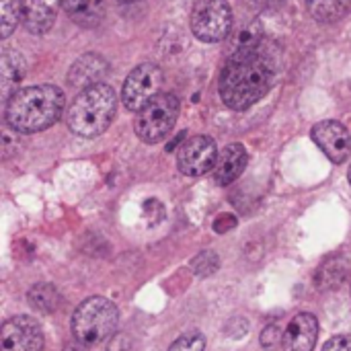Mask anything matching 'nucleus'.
<instances>
[{
  "label": "nucleus",
  "mask_w": 351,
  "mask_h": 351,
  "mask_svg": "<svg viewBox=\"0 0 351 351\" xmlns=\"http://www.w3.org/2000/svg\"><path fill=\"white\" fill-rule=\"evenodd\" d=\"M276 78V66L257 45L239 47L220 76V97L226 107L245 111L267 95Z\"/></svg>",
  "instance_id": "nucleus-1"
},
{
  "label": "nucleus",
  "mask_w": 351,
  "mask_h": 351,
  "mask_svg": "<svg viewBox=\"0 0 351 351\" xmlns=\"http://www.w3.org/2000/svg\"><path fill=\"white\" fill-rule=\"evenodd\" d=\"M64 103V90L53 84L27 86L8 97L4 117L12 132L35 134L60 119Z\"/></svg>",
  "instance_id": "nucleus-2"
},
{
  "label": "nucleus",
  "mask_w": 351,
  "mask_h": 351,
  "mask_svg": "<svg viewBox=\"0 0 351 351\" xmlns=\"http://www.w3.org/2000/svg\"><path fill=\"white\" fill-rule=\"evenodd\" d=\"M117 113V95L105 84H93L82 88V93L70 103L66 111V123L72 134L80 138H97L101 136Z\"/></svg>",
  "instance_id": "nucleus-3"
},
{
  "label": "nucleus",
  "mask_w": 351,
  "mask_h": 351,
  "mask_svg": "<svg viewBox=\"0 0 351 351\" xmlns=\"http://www.w3.org/2000/svg\"><path fill=\"white\" fill-rule=\"evenodd\" d=\"M119 313L117 306L101 296L86 298L72 317V333L76 341L84 346L101 343L111 337L117 329Z\"/></svg>",
  "instance_id": "nucleus-4"
},
{
  "label": "nucleus",
  "mask_w": 351,
  "mask_h": 351,
  "mask_svg": "<svg viewBox=\"0 0 351 351\" xmlns=\"http://www.w3.org/2000/svg\"><path fill=\"white\" fill-rule=\"evenodd\" d=\"M179 115V99L171 93H160L136 117V134L146 144L162 142L173 130Z\"/></svg>",
  "instance_id": "nucleus-5"
},
{
  "label": "nucleus",
  "mask_w": 351,
  "mask_h": 351,
  "mask_svg": "<svg viewBox=\"0 0 351 351\" xmlns=\"http://www.w3.org/2000/svg\"><path fill=\"white\" fill-rule=\"evenodd\" d=\"M232 27V10L226 0H202L191 14V31L204 43L222 41Z\"/></svg>",
  "instance_id": "nucleus-6"
},
{
  "label": "nucleus",
  "mask_w": 351,
  "mask_h": 351,
  "mask_svg": "<svg viewBox=\"0 0 351 351\" xmlns=\"http://www.w3.org/2000/svg\"><path fill=\"white\" fill-rule=\"evenodd\" d=\"M162 80L165 74L156 64H140L128 74L123 82V90H121L123 105L130 111L140 113L150 101H154L160 95Z\"/></svg>",
  "instance_id": "nucleus-7"
},
{
  "label": "nucleus",
  "mask_w": 351,
  "mask_h": 351,
  "mask_svg": "<svg viewBox=\"0 0 351 351\" xmlns=\"http://www.w3.org/2000/svg\"><path fill=\"white\" fill-rule=\"evenodd\" d=\"M218 162V148L210 136H193L181 144L177 152V167L187 177L210 173Z\"/></svg>",
  "instance_id": "nucleus-8"
},
{
  "label": "nucleus",
  "mask_w": 351,
  "mask_h": 351,
  "mask_svg": "<svg viewBox=\"0 0 351 351\" xmlns=\"http://www.w3.org/2000/svg\"><path fill=\"white\" fill-rule=\"evenodd\" d=\"M2 351H41L43 331L31 317H12L0 329Z\"/></svg>",
  "instance_id": "nucleus-9"
},
{
  "label": "nucleus",
  "mask_w": 351,
  "mask_h": 351,
  "mask_svg": "<svg viewBox=\"0 0 351 351\" xmlns=\"http://www.w3.org/2000/svg\"><path fill=\"white\" fill-rule=\"evenodd\" d=\"M311 136L331 162L341 165L350 158L351 136L348 128L339 121H321L313 128Z\"/></svg>",
  "instance_id": "nucleus-10"
},
{
  "label": "nucleus",
  "mask_w": 351,
  "mask_h": 351,
  "mask_svg": "<svg viewBox=\"0 0 351 351\" xmlns=\"http://www.w3.org/2000/svg\"><path fill=\"white\" fill-rule=\"evenodd\" d=\"M319 335V321L315 315H296L284 331V351H313Z\"/></svg>",
  "instance_id": "nucleus-11"
},
{
  "label": "nucleus",
  "mask_w": 351,
  "mask_h": 351,
  "mask_svg": "<svg viewBox=\"0 0 351 351\" xmlns=\"http://www.w3.org/2000/svg\"><path fill=\"white\" fill-rule=\"evenodd\" d=\"M25 29L33 35L49 31L56 23L62 0H21Z\"/></svg>",
  "instance_id": "nucleus-12"
},
{
  "label": "nucleus",
  "mask_w": 351,
  "mask_h": 351,
  "mask_svg": "<svg viewBox=\"0 0 351 351\" xmlns=\"http://www.w3.org/2000/svg\"><path fill=\"white\" fill-rule=\"evenodd\" d=\"M109 72V64L103 56L99 53H84L78 58L70 72H68V82L76 88H88L93 84L103 82V78Z\"/></svg>",
  "instance_id": "nucleus-13"
},
{
  "label": "nucleus",
  "mask_w": 351,
  "mask_h": 351,
  "mask_svg": "<svg viewBox=\"0 0 351 351\" xmlns=\"http://www.w3.org/2000/svg\"><path fill=\"white\" fill-rule=\"evenodd\" d=\"M247 162H249V154H247L245 146L228 144L218 154V162L214 167V181L218 185H230L232 181H237L243 175Z\"/></svg>",
  "instance_id": "nucleus-14"
},
{
  "label": "nucleus",
  "mask_w": 351,
  "mask_h": 351,
  "mask_svg": "<svg viewBox=\"0 0 351 351\" xmlns=\"http://www.w3.org/2000/svg\"><path fill=\"white\" fill-rule=\"evenodd\" d=\"M0 74H2V95L4 97H10V90L16 88V84L25 76V60H23V56L16 49L6 47L2 51Z\"/></svg>",
  "instance_id": "nucleus-15"
},
{
  "label": "nucleus",
  "mask_w": 351,
  "mask_h": 351,
  "mask_svg": "<svg viewBox=\"0 0 351 351\" xmlns=\"http://www.w3.org/2000/svg\"><path fill=\"white\" fill-rule=\"evenodd\" d=\"M351 0H306V8L311 16L319 23H335L339 21L348 8Z\"/></svg>",
  "instance_id": "nucleus-16"
},
{
  "label": "nucleus",
  "mask_w": 351,
  "mask_h": 351,
  "mask_svg": "<svg viewBox=\"0 0 351 351\" xmlns=\"http://www.w3.org/2000/svg\"><path fill=\"white\" fill-rule=\"evenodd\" d=\"M27 300H29V304L35 311H39L43 315H49V313L58 311V306L62 302V296L56 290V286H51V284H37V286H33L29 290Z\"/></svg>",
  "instance_id": "nucleus-17"
},
{
  "label": "nucleus",
  "mask_w": 351,
  "mask_h": 351,
  "mask_svg": "<svg viewBox=\"0 0 351 351\" xmlns=\"http://www.w3.org/2000/svg\"><path fill=\"white\" fill-rule=\"evenodd\" d=\"M62 6L82 25H90L101 19V0H62Z\"/></svg>",
  "instance_id": "nucleus-18"
},
{
  "label": "nucleus",
  "mask_w": 351,
  "mask_h": 351,
  "mask_svg": "<svg viewBox=\"0 0 351 351\" xmlns=\"http://www.w3.org/2000/svg\"><path fill=\"white\" fill-rule=\"evenodd\" d=\"M0 33L2 37H8L16 29L19 19H23V4L21 0H0Z\"/></svg>",
  "instance_id": "nucleus-19"
},
{
  "label": "nucleus",
  "mask_w": 351,
  "mask_h": 351,
  "mask_svg": "<svg viewBox=\"0 0 351 351\" xmlns=\"http://www.w3.org/2000/svg\"><path fill=\"white\" fill-rule=\"evenodd\" d=\"M191 267L197 276H212L218 271L220 267V259L214 251H204L199 253L193 261H191Z\"/></svg>",
  "instance_id": "nucleus-20"
},
{
  "label": "nucleus",
  "mask_w": 351,
  "mask_h": 351,
  "mask_svg": "<svg viewBox=\"0 0 351 351\" xmlns=\"http://www.w3.org/2000/svg\"><path fill=\"white\" fill-rule=\"evenodd\" d=\"M206 348V339L202 333H187L183 337H179L169 351H204Z\"/></svg>",
  "instance_id": "nucleus-21"
},
{
  "label": "nucleus",
  "mask_w": 351,
  "mask_h": 351,
  "mask_svg": "<svg viewBox=\"0 0 351 351\" xmlns=\"http://www.w3.org/2000/svg\"><path fill=\"white\" fill-rule=\"evenodd\" d=\"M261 346L263 350L276 351L280 346H284V331L278 325H269L261 331Z\"/></svg>",
  "instance_id": "nucleus-22"
},
{
  "label": "nucleus",
  "mask_w": 351,
  "mask_h": 351,
  "mask_svg": "<svg viewBox=\"0 0 351 351\" xmlns=\"http://www.w3.org/2000/svg\"><path fill=\"white\" fill-rule=\"evenodd\" d=\"M323 351H351V335H337L331 337L325 346Z\"/></svg>",
  "instance_id": "nucleus-23"
},
{
  "label": "nucleus",
  "mask_w": 351,
  "mask_h": 351,
  "mask_svg": "<svg viewBox=\"0 0 351 351\" xmlns=\"http://www.w3.org/2000/svg\"><path fill=\"white\" fill-rule=\"evenodd\" d=\"M234 226H237V218H234V216H228V214L220 216V218L214 222L216 232H226L228 228H234Z\"/></svg>",
  "instance_id": "nucleus-24"
},
{
  "label": "nucleus",
  "mask_w": 351,
  "mask_h": 351,
  "mask_svg": "<svg viewBox=\"0 0 351 351\" xmlns=\"http://www.w3.org/2000/svg\"><path fill=\"white\" fill-rule=\"evenodd\" d=\"M284 2L286 0H255V4L261 8H276V6H282Z\"/></svg>",
  "instance_id": "nucleus-25"
},
{
  "label": "nucleus",
  "mask_w": 351,
  "mask_h": 351,
  "mask_svg": "<svg viewBox=\"0 0 351 351\" xmlns=\"http://www.w3.org/2000/svg\"><path fill=\"white\" fill-rule=\"evenodd\" d=\"M350 183H351V167H350Z\"/></svg>",
  "instance_id": "nucleus-26"
},
{
  "label": "nucleus",
  "mask_w": 351,
  "mask_h": 351,
  "mask_svg": "<svg viewBox=\"0 0 351 351\" xmlns=\"http://www.w3.org/2000/svg\"><path fill=\"white\" fill-rule=\"evenodd\" d=\"M121 2H132V0H121Z\"/></svg>",
  "instance_id": "nucleus-27"
}]
</instances>
